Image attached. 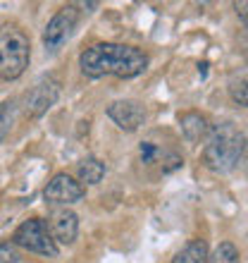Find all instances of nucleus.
Segmentation results:
<instances>
[{
	"mask_svg": "<svg viewBox=\"0 0 248 263\" xmlns=\"http://www.w3.org/2000/svg\"><path fill=\"white\" fill-rule=\"evenodd\" d=\"M79 67L89 79H100L108 74L119 79H134L146 72L148 55L127 43H96L81 53Z\"/></svg>",
	"mask_w": 248,
	"mask_h": 263,
	"instance_id": "obj_1",
	"label": "nucleus"
},
{
	"mask_svg": "<svg viewBox=\"0 0 248 263\" xmlns=\"http://www.w3.org/2000/svg\"><path fill=\"white\" fill-rule=\"evenodd\" d=\"M29 55H31L29 36L19 27L7 24L0 29V79L3 82L19 79L29 67Z\"/></svg>",
	"mask_w": 248,
	"mask_h": 263,
	"instance_id": "obj_3",
	"label": "nucleus"
},
{
	"mask_svg": "<svg viewBox=\"0 0 248 263\" xmlns=\"http://www.w3.org/2000/svg\"><path fill=\"white\" fill-rule=\"evenodd\" d=\"M76 175H79V182H84V184H98L105 177V165L98 158L89 156L76 165Z\"/></svg>",
	"mask_w": 248,
	"mask_h": 263,
	"instance_id": "obj_11",
	"label": "nucleus"
},
{
	"mask_svg": "<svg viewBox=\"0 0 248 263\" xmlns=\"http://www.w3.org/2000/svg\"><path fill=\"white\" fill-rule=\"evenodd\" d=\"M208 261V244L203 239H193L172 258V263H205Z\"/></svg>",
	"mask_w": 248,
	"mask_h": 263,
	"instance_id": "obj_12",
	"label": "nucleus"
},
{
	"mask_svg": "<svg viewBox=\"0 0 248 263\" xmlns=\"http://www.w3.org/2000/svg\"><path fill=\"white\" fill-rule=\"evenodd\" d=\"M76 22H79V10H76V5H65L60 12L48 22V27L43 29V46H46L48 53H57V50L67 43V39L76 29Z\"/></svg>",
	"mask_w": 248,
	"mask_h": 263,
	"instance_id": "obj_5",
	"label": "nucleus"
},
{
	"mask_svg": "<svg viewBox=\"0 0 248 263\" xmlns=\"http://www.w3.org/2000/svg\"><path fill=\"white\" fill-rule=\"evenodd\" d=\"M236 12H239V14H241V22H243V24H246V3H236Z\"/></svg>",
	"mask_w": 248,
	"mask_h": 263,
	"instance_id": "obj_18",
	"label": "nucleus"
},
{
	"mask_svg": "<svg viewBox=\"0 0 248 263\" xmlns=\"http://www.w3.org/2000/svg\"><path fill=\"white\" fill-rule=\"evenodd\" d=\"M12 244L27 251H34V254H41V256H57V244L50 237L48 225L41 218H31V220L22 222L19 228L14 230Z\"/></svg>",
	"mask_w": 248,
	"mask_h": 263,
	"instance_id": "obj_4",
	"label": "nucleus"
},
{
	"mask_svg": "<svg viewBox=\"0 0 248 263\" xmlns=\"http://www.w3.org/2000/svg\"><path fill=\"white\" fill-rule=\"evenodd\" d=\"M181 122V132H184V137L189 141H200L203 137H208V132H210V125H208V120L200 115V112H184L179 118Z\"/></svg>",
	"mask_w": 248,
	"mask_h": 263,
	"instance_id": "obj_10",
	"label": "nucleus"
},
{
	"mask_svg": "<svg viewBox=\"0 0 248 263\" xmlns=\"http://www.w3.org/2000/svg\"><path fill=\"white\" fill-rule=\"evenodd\" d=\"M246 151V137L232 122L215 125L208 132V141L203 148V163L213 173H229L239 165Z\"/></svg>",
	"mask_w": 248,
	"mask_h": 263,
	"instance_id": "obj_2",
	"label": "nucleus"
},
{
	"mask_svg": "<svg viewBox=\"0 0 248 263\" xmlns=\"http://www.w3.org/2000/svg\"><path fill=\"white\" fill-rule=\"evenodd\" d=\"M108 118L124 132H136L138 127L146 122V110L138 101L124 98V101H115L108 105Z\"/></svg>",
	"mask_w": 248,
	"mask_h": 263,
	"instance_id": "obj_8",
	"label": "nucleus"
},
{
	"mask_svg": "<svg viewBox=\"0 0 248 263\" xmlns=\"http://www.w3.org/2000/svg\"><path fill=\"white\" fill-rule=\"evenodd\" d=\"M86 196V187L81 182H76L74 177H69L67 173L55 175L48 182V187L43 189V199L48 203H57V206H67L74 201H81Z\"/></svg>",
	"mask_w": 248,
	"mask_h": 263,
	"instance_id": "obj_7",
	"label": "nucleus"
},
{
	"mask_svg": "<svg viewBox=\"0 0 248 263\" xmlns=\"http://www.w3.org/2000/svg\"><path fill=\"white\" fill-rule=\"evenodd\" d=\"M17 249L12 242H3L0 244V263H17Z\"/></svg>",
	"mask_w": 248,
	"mask_h": 263,
	"instance_id": "obj_17",
	"label": "nucleus"
},
{
	"mask_svg": "<svg viewBox=\"0 0 248 263\" xmlns=\"http://www.w3.org/2000/svg\"><path fill=\"white\" fill-rule=\"evenodd\" d=\"M14 125V101H3L0 103V144H3V139L10 134Z\"/></svg>",
	"mask_w": 248,
	"mask_h": 263,
	"instance_id": "obj_14",
	"label": "nucleus"
},
{
	"mask_svg": "<svg viewBox=\"0 0 248 263\" xmlns=\"http://www.w3.org/2000/svg\"><path fill=\"white\" fill-rule=\"evenodd\" d=\"M160 156H162V151H160L153 141H141V146H138V158H141V163H155Z\"/></svg>",
	"mask_w": 248,
	"mask_h": 263,
	"instance_id": "obj_15",
	"label": "nucleus"
},
{
	"mask_svg": "<svg viewBox=\"0 0 248 263\" xmlns=\"http://www.w3.org/2000/svg\"><path fill=\"white\" fill-rule=\"evenodd\" d=\"M50 237L60 244H72L76 239V232H79V218L76 213H72L69 208H57L50 213Z\"/></svg>",
	"mask_w": 248,
	"mask_h": 263,
	"instance_id": "obj_9",
	"label": "nucleus"
},
{
	"mask_svg": "<svg viewBox=\"0 0 248 263\" xmlns=\"http://www.w3.org/2000/svg\"><path fill=\"white\" fill-rule=\"evenodd\" d=\"M57 98H60V82L55 77H41L27 93V115L41 118L55 105Z\"/></svg>",
	"mask_w": 248,
	"mask_h": 263,
	"instance_id": "obj_6",
	"label": "nucleus"
},
{
	"mask_svg": "<svg viewBox=\"0 0 248 263\" xmlns=\"http://www.w3.org/2000/svg\"><path fill=\"white\" fill-rule=\"evenodd\" d=\"M229 93H232V98H234V103H239L243 108V105H246V101H248V98H246V79H243V77L239 79V82L234 79V82H232V86H229Z\"/></svg>",
	"mask_w": 248,
	"mask_h": 263,
	"instance_id": "obj_16",
	"label": "nucleus"
},
{
	"mask_svg": "<svg viewBox=\"0 0 248 263\" xmlns=\"http://www.w3.org/2000/svg\"><path fill=\"white\" fill-rule=\"evenodd\" d=\"M241 261V254L232 242H222L213 254H208L205 263H239Z\"/></svg>",
	"mask_w": 248,
	"mask_h": 263,
	"instance_id": "obj_13",
	"label": "nucleus"
}]
</instances>
